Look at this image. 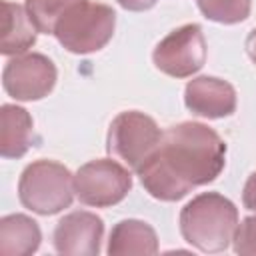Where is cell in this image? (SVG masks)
<instances>
[{"instance_id": "6da1fadb", "label": "cell", "mask_w": 256, "mask_h": 256, "mask_svg": "<svg viewBox=\"0 0 256 256\" xmlns=\"http://www.w3.org/2000/svg\"><path fill=\"white\" fill-rule=\"evenodd\" d=\"M224 164V140L200 122H182L162 132L158 148L136 172L150 196L176 202L196 186L216 180Z\"/></svg>"}, {"instance_id": "7a4b0ae2", "label": "cell", "mask_w": 256, "mask_h": 256, "mask_svg": "<svg viewBox=\"0 0 256 256\" xmlns=\"http://www.w3.org/2000/svg\"><path fill=\"white\" fill-rule=\"evenodd\" d=\"M238 228L236 206L218 192L192 198L180 212L182 238L202 252H222L234 240Z\"/></svg>"}, {"instance_id": "3957f363", "label": "cell", "mask_w": 256, "mask_h": 256, "mask_svg": "<svg viewBox=\"0 0 256 256\" xmlns=\"http://www.w3.org/2000/svg\"><path fill=\"white\" fill-rule=\"evenodd\" d=\"M74 194V176L64 164L52 160L28 164L18 182L22 206L42 216H52L68 208Z\"/></svg>"}, {"instance_id": "277c9868", "label": "cell", "mask_w": 256, "mask_h": 256, "mask_svg": "<svg viewBox=\"0 0 256 256\" xmlns=\"http://www.w3.org/2000/svg\"><path fill=\"white\" fill-rule=\"evenodd\" d=\"M116 26V12L100 2H76L56 24L54 36L74 54H88L104 48Z\"/></svg>"}, {"instance_id": "5b68a950", "label": "cell", "mask_w": 256, "mask_h": 256, "mask_svg": "<svg viewBox=\"0 0 256 256\" xmlns=\"http://www.w3.org/2000/svg\"><path fill=\"white\" fill-rule=\"evenodd\" d=\"M162 132L158 124L138 110L120 112L108 130V152L132 170H138L158 148Z\"/></svg>"}, {"instance_id": "8992f818", "label": "cell", "mask_w": 256, "mask_h": 256, "mask_svg": "<svg viewBox=\"0 0 256 256\" xmlns=\"http://www.w3.org/2000/svg\"><path fill=\"white\" fill-rule=\"evenodd\" d=\"M130 188V172L114 160H92L84 164L74 176V192L86 206H114L126 198Z\"/></svg>"}, {"instance_id": "52a82bcc", "label": "cell", "mask_w": 256, "mask_h": 256, "mask_svg": "<svg viewBox=\"0 0 256 256\" xmlns=\"http://www.w3.org/2000/svg\"><path fill=\"white\" fill-rule=\"evenodd\" d=\"M156 68L172 78H188L206 62V40L198 24H184L172 30L154 48Z\"/></svg>"}, {"instance_id": "ba28073f", "label": "cell", "mask_w": 256, "mask_h": 256, "mask_svg": "<svg viewBox=\"0 0 256 256\" xmlns=\"http://www.w3.org/2000/svg\"><path fill=\"white\" fill-rule=\"evenodd\" d=\"M2 84L16 100H40L56 84V66L44 54H18L4 66Z\"/></svg>"}, {"instance_id": "9c48e42d", "label": "cell", "mask_w": 256, "mask_h": 256, "mask_svg": "<svg viewBox=\"0 0 256 256\" xmlns=\"http://www.w3.org/2000/svg\"><path fill=\"white\" fill-rule=\"evenodd\" d=\"M104 234V222L92 212H70L54 230V248L66 256H96Z\"/></svg>"}, {"instance_id": "30bf717a", "label": "cell", "mask_w": 256, "mask_h": 256, "mask_svg": "<svg viewBox=\"0 0 256 256\" xmlns=\"http://www.w3.org/2000/svg\"><path fill=\"white\" fill-rule=\"evenodd\" d=\"M186 108L202 118H224L236 110V90L226 80L198 76L186 84Z\"/></svg>"}, {"instance_id": "8fae6325", "label": "cell", "mask_w": 256, "mask_h": 256, "mask_svg": "<svg viewBox=\"0 0 256 256\" xmlns=\"http://www.w3.org/2000/svg\"><path fill=\"white\" fill-rule=\"evenodd\" d=\"M34 140L32 116L14 104L0 108V154L4 158H20L28 152Z\"/></svg>"}, {"instance_id": "7c38bea8", "label": "cell", "mask_w": 256, "mask_h": 256, "mask_svg": "<svg viewBox=\"0 0 256 256\" xmlns=\"http://www.w3.org/2000/svg\"><path fill=\"white\" fill-rule=\"evenodd\" d=\"M36 42V26L32 24L26 8L2 0V38L0 52L4 56H18Z\"/></svg>"}, {"instance_id": "4fadbf2b", "label": "cell", "mask_w": 256, "mask_h": 256, "mask_svg": "<svg viewBox=\"0 0 256 256\" xmlns=\"http://www.w3.org/2000/svg\"><path fill=\"white\" fill-rule=\"evenodd\" d=\"M158 238L150 224L142 220H122L118 222L108 240L110 256H132V254H156Z\"/></svg>"}, {"instance_id": "5bb4252c", "label": "cell", "mask_w": 256, "mask_h": 256, "mask_svg": "<svg viewBox=\"0 0 256 256\" xmlns=\"http://www.w3.org/2000/svg\"><path fill=\"white\" fill-rule=\"evenodd\" d=\"M42 234L38 224L24 214H10L0 220V254L28 256L40 246Z\"/></svg>"}, {"instance_id": "9a60e30c", "label": "cell", "mask_w": 256, "mask_h": 256, "mask_svg": "<svg viewBox=\"0 0 256 256\" xmlns=\"http://www.w3.org/2000/svg\"><path fill=\"white\" fill-rule=\"evenodd\" d=\"M80 0H26V12L42 34H54L58 20Z\"/></svg>"}, {"instance_id": "2e32d148", "label": "cell", "mask_w": 256, "mask_h": 256, "mask_svg": "<svg viewBox=\"0 0 256 256\" xmlns=\"http://www.w3.org/2000/svg\"><path fill=\"white\" fill-rule=\"evenodd\" d=\"M200 12L220 24H236L248 18L250 0H198Z\"/></svg>"}, {"instance_id": "e0dca14e", "label": "cell", "mask_w": 256, "mask_h": 256, "mask_svg": "<svg viewBox=\"0 0 256 256\" xmlns=\"http://www.w3.org/2000/svg\"><path fill=\"white\" fill-rule=\"evenodd\" d=\"M234 252L240 256H256V216H248L238 224L234 234Z\"/></svg>"}, {"instance_id": "ac0fdd59", "label": "cell", "mask_w": 256, "mask_h": 256, "mask_svg": "<svg viewBox=\"0 0 256 256\" xmlns=\"http://www.w3.org/2000/svg\"><path fill=\"white\" fill-rule=\"evenodd\" d=\"M242 202L248 210H256V172H252L244 184L242 192Z\"/></svg>"}, {"instance_id": "d6986e66", "label": "cell", "mask_w": 256, "mask_h": 256, "mask_svg": "<svg viewBox=\"0 0 256 256\" xmlns=\"http://www.w3.org/2000/svg\"><path fill=\"white\" fill-rule=\"evenodd\" d=\"M158 0H118V4L124 10H132V12H142V10H150Z\"/></svg>"}, {"instance_id": "ffe728a7", "label": "cell", "mask_w": 256, "mask_h": 256, "mask_svg": "<svg viewBox=\"0 0 256 256\" xmlns=\"http://www.w3.org/2000/svg\"><path fill=\"white\" fill-rule=\"evenodd\" d=\"M246 52H248V56H250V60L256 64V28L248 34V38H246Z\"/></svg>"}]
</instances>
